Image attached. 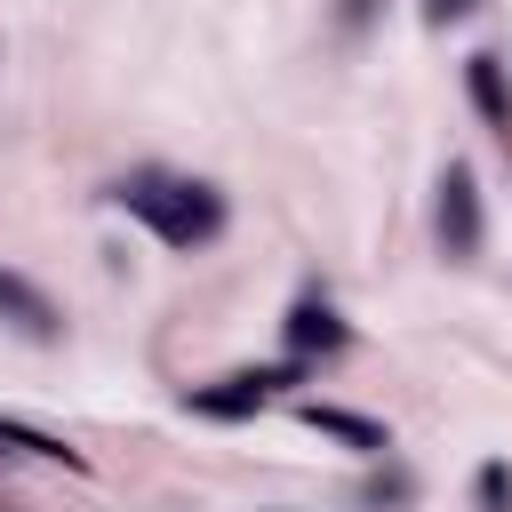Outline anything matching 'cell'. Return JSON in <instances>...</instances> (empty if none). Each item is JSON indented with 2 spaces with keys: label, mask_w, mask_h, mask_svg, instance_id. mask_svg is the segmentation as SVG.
I'll use <instances>...</instances> for the list:
<instances>
[{
  "label": "cell",
  "mask_w": 512,
  "mask_h": 512,
  "mask_svg": "<svg viewBox=\"0 0 512 512\" xmlns=\"http://www.w3.org/2000/svg\"><path fill=\"white\" fill-rule=\"evenodd\" d=\"M112 200L160 240V248H208L224 232V192L200 176H168V168H136L112 184Z\"/></svg>",
  "instance_id": "obj_1"
},
{
  "label": "cell",
  "mask_w": 512,
  "mask_h": 512,
  "mask_svg": "<svg viewBox=\"0 0 512 512\" xmlns=\"http://www.w3.org/2000/svg\"><path fill=\"white\" fill-rule=\"evenodd\" d=\"M304 376H312V360L288 352L280 368H232V376H216V384H192L184 408H192V416H216V424H248L280 384H304Z\"/></svg>",
  "instance_id": "obj_2"
},
{
  "label": "cell",
  "mask_w": 512,
  "mask_h": 512,
  "mask_svg": "<svg viewBox=\"0 0 512 512\" xmlns=\"http://www.w3.org/2000/svg\"><path fill=\"white\" fill-rule=\"evenodd\" d=\"M432 192H440V200H432L440 256H448V264H472V256H480V176H472L464 160H448Z\"/></svg>",
  "instance_id": "obj_3"
},
{
  "label": "cell",
  "mask_w": 512,
  "mask_h": 512,
  "mask_svg": "<svg viewBox=\"0 0 512 512\" xmlns=\"http://www.w3.org/2000/svg\"><path fill=\"white\" fill-rule=\"evenodd\" d=\"M0 320H8L24 344H64V312H56V296H48L32 272H16V264H0Z\"/></svg>",
  "instance_id": "obj_4"
},
{
  "label": "cell",
  "mask_w": 512,
  "mask_h": 512,
  "mask_svg": "<svg viewBox=\"0 0 512 512\" xmlns=\"http://www.w3.org/2000/svg\"><path fill=\"white\" fill-rule=\"evenodd\" d=\"M280 336H288L296 360H336V352L352 344V328H344V312H336L328 296H296L288 320H280Z\"/></svg>",
  "instance_id": "obj_5"
},
{
  "label": "cell",
  "mask_w": 512,
  "mask_h": 512,
  "mask_svg": "<svg viewBox=\"0 0 512 512\" xmlns=\"http://www.w3.org/2000/svg\"><path fill=\"white\" fill-rule=\"evenodd\" d=\"M464 96H472V112H480V128L512 152V80H504V56L496 48H480V56H464Z\"/></svg>",
  "instance_id": "obj_6"
},
{
  "label": "cell",
  "mask_w": 512,
  "mask_h": 512,
  "mask_svg": "<svg viewBox=\"0 0 512 512\" xmlns=\"http://www.w3.org/2000/svg\"><path fill=\"white\" fill-rule=\"evenodd\" d=\"M296 416L312 424V432H328V440H344L352 456H392V432L376 424V416H360V408H336V400H296Z\"/></svg>",
  "instance_id": "obj_7"
},
{
  "label": "cell",
  "mask_w": 512,
  "mask_h": 512,
  "mask_svg": "<svg viewBox=\"0 0 512 512\" xmlns=\"http://www.w3.org/2000/svg\"><path fill=\"white\" fill-rule=\"evenodd\" d=\"M0 448H16V456H32V464H64V472H88V456H80L72 440H56V432H40V424H24V416H0Z\"/></svg>",
  "instance_id": "obj_8"
},
{
  "label": "cell",
  "mask_w": 512,
  "mask_h": 512,
  "mask_svg": "<svg viewBox=\"0 0 512 512\" xmlns=\"http://www.w3.org/2000/svg\"><path fill=\"white\" fill-rule=\"evenodd\" d=\"M360 504H368V512H408V504H416V480H408V472L384 456V472L360 488Z\"/></svg>",
  "instance_id": "obj_9"
},
{
  "label": "cell",
  "mask_w": 512,
  "mask_h": 512,
  "mask_svg": "<svg viewBox=\"0 0 512 512\" xmlns=\"http://www.w3.org/2000/svg\"><path fill=\"white\" fill-rule=\"evenodd\" d=\"M472 504H480V512H512V472H504V464H480V472H472Z\"/></svg>",
  "instance_id": "obj_10"
},
{
  "label": "cell",
  "mask_w": 512,
  "mask_h": 512,
  "mask_svg": "<svg viewBox=\"0 0 512 512\" xmlns=\"http://www.w3.org/2000/svg\"><path fill=\"white\" fill-rule=\"evenodd\" d=\"M376 16H384V0H336V32H344V40H360Z\"/></svg>",
  "instance_id": "obj_11"
},
{
  "label": "cell",
  "mask_w": 512,
  "mask_h": 512,
  "mask_svg": "<svg viewBox=\"0 0 512 512\" xmlns=\"http://www.w3.org/2000/svg\"><path fill=\"white\" fill-rule=\"evenodd\" d=\"M480 0H424V24H464Z\"/></svg>",
  "instance_id": "obj_12"
}]
</instances>
